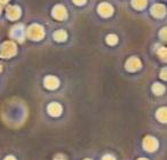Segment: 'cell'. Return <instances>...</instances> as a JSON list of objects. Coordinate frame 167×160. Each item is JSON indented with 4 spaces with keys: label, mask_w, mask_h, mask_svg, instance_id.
<instances>
[{
    "label": "cell",
    "mask_w": 167,
    "mask_h": 160,
    "mask_svg": "<svg viewBox=\"0 0 167 160\" xmlns=\"http://www.w3.org/2000/svg\"><path fill=\"white\" fill-rule=\"evenodd\" d=\"M28 36L33 40H41L45 36V31L38 24H33L28 29Z\"/></svg>",
    "instance_id": "6da1fadb"
},
{
    "label": "cell",
    "mask_w": 167,
    "mask_h": 160,
    "mask_svg": "<svg viewBox=\"0 0 167 160\" xmlns=\"http://www.w3.org/2000/svg\"><path fill=\"white\" fill-rule=\"evenodd\" d=\"M1 56L2 57H10L16 53V46L12 41H7L1 46Z\"/></svg>",
    "instance_id": "7a4b0ae2"
},
{
    "label": "cell",
    "mask_w": 167,
    "mask_h": 160,
    "mask_svg": "<svg viewBox=\"0 0 167 160\" xmlns=\"http://www.w3.org/2000/svg\"><path fill=\"white\" fill-rule=\"evenodd\" d=\"M53 16L56 18V20H60V21H63L66 18V10H65V8L61 5H57L55 6L53 9Z\"/></svg>",
    "instance_id": "3957f363"
},
{
    "label": "cell",
    "mask_w": 167,
    "mask_h": 160,
    "mask_svg": "<svg viewBox=\"0 0 167 160\" xmlns=\"http://www.w3.org/2000/svg\"><path fill=\"white\" fill-rule=\"evenodd\" d=\"M98 13L103 16V17H109V16L112 15V13H113V8L112 6L109 4H106V2H103L98 6Z\"/></svg>",
    "instance_id": "277c9868"
},
{
    "label": "cell",
    "mask_w": 167,
    "mask_h": 160,
    "mask_svg": "<svg viewBox=\"0 0 167 160\" xmlns=\"http://www.w3.org/2000/svg\"><path fill=\"white\" fill-rule=\"evenodd\" d=\"M6 14L9 20H17L21 16V9L17 6H9Z\"/></svg>",
    "instance_id": "5b68a950"
},
{
    "label": "cell",
    "mask_w": 167,
    "mask_h": 160,
    "mask_svg": "<svg viewBox=\"0 0 167 160\" xmlns=\"http://www.w3.org/2000/svg\"><path fill=\"white\" fill-rule=\"evenodd\" d=\"M10 36L13 38L17 39L18 41H23V38H24V30L22 29V25H16L12 29V32H10Z\"/></svg>",
    "instance_id": "8992f818"
},
{
    "label": "cell",
    "mask_w": 167,
    "mask_h": 160,
    "mask_svg": "<svg viewBox=\"0 0 167 160\" xmlns=\"http://www.w3.org/2000/svg\"><path fill=\"white\" fill-rule=\"evenodd\" d=\"M126 68L129 70V71H136V70H139L141 68V62H140L139 58H136V57H132L128 60L126 64Z\"/></svg>",
    "instance_id": "52a82bcc"
},
{
    "label": "cell",
    "mask_w": 167,
    "mask_h": 160,
    "mask_svg": "<svg viewBox=\"0 0 167 160\" xmlns=\"http://www.w3.org/2000/svg\"><path fill=\"white\" fill-rule=\"evenodd\" d=\"M165 13H166V8L164 7L163 5H155L151 8V14L155 17H161L165 15Z\"/></svg>",
    "instance_id": "ba28073f"
},
{
    "label": "cell",
    "mask_w": 167,
    "mask_h": 160,
    "mask_svg": "<svg viewBox=\"0 0 167 160\" xmlns=\"http://www.w3.org/2000/svg\"><path fill=\"white\" fill-rule=\"evenodd\" d=\"M45 85L47 88H50V89H54L58 86V80L55 78V77H48L46 78L45 80Z\"/></svg>",
    "instance_id": "9c48e42d"
},
{
    "label": "cell",
    "mask_w": 167,
    "mask_h": 160,
    "mask_svg": "<svg viewBox=\"0 0 167 160\" xmlns=\"http://www.w3.org/2000/svg\"><path fill=\"white\" fill-rule=\"evenodd\" d=\"M48 110H49V113H50V114H53V116H58L62 111V108L58 105V104L53 103L48 106Z\"/></svg>",
    "instance_id": "30bf717a"
},
{
    "label": "cell",
    "mask_w": 167,
    "mask_h": 160,
    "mask_svg": "<svg viewBox=\"0 0 167 160\" xmlns=\"http://www.w3.org/2000/svg\"><path fill=\"white\" fill-rule=\"evenodd\" d=\"M54 38L56 41H64L66 39V32L63 31V30H58L54 33Z\"/></svg>",
    "instance_id": "8fae6325"
},
{
    "label": "cell",
    "mask_w": 167,
    "mask_h": 160,
    "mask_svg": "<svg viewBox=\"0 0 167 160\" xmlns=\"http://www.w3.org/2000/svg\"><path fill=\"white\" fill-rule=\"evenodd\" d=\"M133 7L136 9H142L143 7H145L147 5V0H133Z\"/></svg>",
    "instance_id": "7c38bea8"
},
{
    "label": "cell",
    "mask_w": 167,
    "mask_h": 160,
    "mask_svg": "<svg viewBox=\"0 0 167 160\" xmlns=\"http://www.w3.org/2000/svg\"><path fill=\"white\" fill-rule=\"evenodd\" d=\"M117 41H118V37L116 36V34H109V36L106 37V42L109 45H116Z\"/></svg>",
    "instance_id": "4fadbf2b"
},
{
    "label": "cell",
    "mask_w": 167,
    "mask_h": 160,
    "mask_svg": "<svg viewBox=\"0 0 167 160\" xmlns=\"http://www.w3.org/2000/svg\"><path fill=\"white\" fill-rule=\"evenodd\" d=\"M157 116H158V118L160 119V121H166V120H165L166 119V109H163V110L160 109Z\"/></svg>",
    "instance_id": "5bb4252c"
},
{
    "label": "cell",
    "mask_w": 167,
    "mask_h": 160,
    "mask_svg": "<svg viewBox=\"0 0 167 160\" xmlns=\"http://www.w3.org/2000/svg\"><path fill=\"white\" fill-rule=\"evenodd\" d=\"M153 92H155L157 95H159V94H161V93L164 92V87L161 85L156 84L155 86H153Z\"/></svg>",
    "instance_id": "9a60e30c"
},
{
    "label": "cell",
    "mask_w": 167,
    "mask_h": 160,
    "mask_svg": "<svg viewBox=\"0 0 167 160\" xmlns=\"http://www.w3.org/2000/svg\"><path fill=\"white\" fill-rule=\"evenodd\" d=\"M159 55L160 56L163 55V58L164 60H166V48H161V49L159 50Z\"/></svg>",
    "instance_id": "2e32d148"
},
{
    "label": "cell",
    "mask_w": 167,
    "mask_h": 160,
    "mask_svg": "<svg viewBox=\"0 0 167 160\" xmlns=\"http://www.w3.org/2000/svg\"><path fill=\"white\" fill-rule=\"evenodd\" d=\"M86 0H74V2L76 5H84Z\"/></svg>",
    "instance_id": "e0dca14e"
},
{
    "label": "cell",
    "mask_w": 167,
    "mask_h": 160,
    "mask_svg": "<svg viewBox=\"0 0 167 160\" xmlns=\"http://www.w3.org/2000/svg\"><path fill=\"white\" fill-rule=\"evenodd\" d=\"M163 36V39L166 40V28L163 29V32H160V37Z\"/></svg>",
    "instance_id": "ac0fdd59"
},
{
    "label": "cell",
    "mask_w": 167,
    "mask_h": 160,
    "mask_svg": "<svg viewBox=\"0 0 167 160\" xmlns=\"http://www.w3.org/2000/svg\"><path fill=\"white\" fill-rule=\"evenodd\" d=\"M8 1L9 0H0V2H1V4H7Z\"/></svg>",
    "instance_id": "d6986e66"
},
{
    "label": "cell",
    "mask_w": 167,
    "mask_h": 160,
    "mask_svg": "<svg viewBox=\"0 0 167 160\" xmlns=\"http://www.w3.org/2000/svg\"><path fill=\"white\" fill-rule=\"evenodd\" d=\"M0 14H1V6H0Z\"/></svg>",
    "instance_id": "ffe728a7"
},
{
    "label": "cell",
    "mask_w": 167,
    "mask_h": 160,
    "mask_svg": "<svg viewBox=\"0 0 167 160\" xmlns=\"http://www.w3.org/2000/svg\"><path fill=\"white\" fill-rule=\"evenodd\" d=\"M0 70H1V66H0Z\"/></svg>",
    "instance_id": "44dd1931"
}]
</instances>
